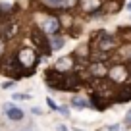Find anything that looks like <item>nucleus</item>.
<instances>
[{
  "label": "nucleus",
  "mask_w": 131,
  "mask_h": 131,
  "mask_svg": "<svg viewBox=\"0 0 131 131\" xmlns=\"http://www.w3.org/2000/svg\"><path fill=\"white\" fill-rule=\"evenodd\" d=\"M108 79L112 83H125L129 79V71H127V66L123 64H116L108 70Z\"/></svg>",
  "instance_id": "f257e3e1"
},
{
  "label": "nucleus",
  "mask_w": 131,
  "mask_h": 131,
  "mask_svg": "<svg viewBox=\"0 0 131 131\" xmlns=\"http://www.w3.org/2000/svg\"><path fill=\"white\" fill-rule=\"evenodd\" d=\"M17 62L23 68H33V66L37 64V54H35L33 48H21L17 52Z\"/></svg>",
  "instance_id": "f03ea898"
},
{
  "label": "nucleus",
  "mask_w": 131,
  "mask_h": 131,
  "mask_svg": "<svg viewBox=\"0 0 131 131\" xmlns=\"http://www.w3.org/2000/svg\"><path fill=\"white\" fill-rule=\"evenodd\" d=\"M41 27H42V31H45L46 35L54 37V35H58V31H60V19L54 17V16H50V17H46V19L42 21Z\"/></svg>",
  "instance_id": "7ed1b4c3"
},
{
  "label": "nucleus",
  "mask_w": 131,
  "mask_h": 131,
  "mask_svg": "<svg viewBox=\"0 0 131 131\" xmlns=\"http://www.w3.org/2000/svg\"><path fill=\"white\" fill-rule=\"evenodd\" d=\"M89 73L93 77H104V75H108V70L104 66V62H93L89 66Z\"/></svg>",
  "instance_id": "20e7f679"
},
{
  "label": "nucleus",
  "mask_w": 131,
  "mask_h": 131,
  "mask_svg": "<svg viewBox=\"0 0 131 131\" xmlns=\"http://www.w3.org/2000/svg\"><path fill=\"white\" fill-rule=\"evenodd\" d=\"M100 6H102V0H81V8H83V12H87V14L98 12Z\"/></svg>",
  "instance_id": "39448f33"
},
{
  "label": "nucleus",
  "mask_w": 131,
  "mask_h": 131,
  "mask_svg": "<svg viewBox=\"0 0 131 131\" xmlns=\"http://www.w3.org/2000/svg\"><path fill=\"white\" fill-rule=\"evenodd\" d=\"M98 48L102 50V52L116 48V41H114V37H110V35H102V37H100V41H98Z\"/></svg>",
  "instance_id": "423d86ee"
},
{
  "label": "nucleus",
  "mask_w": 131,
  "mask_h": 131,
  "mask_svg": "<svg viewBox=\"0 0 131 131\" xmlns=\"http://www.w3.org/2000/svg\"><path fill=\"white\" fill-rule=\"evenodd\" d=\"M4 110H6V114H8V118L14 119V122L23 119V112H21L19 108H16L14 104H4Z\"/></svg>",
  "instance_id": "0eeeda50"
},
{
  "label": "nucleus",
  "mask_w": 131,
  "mask_h": 131,
  "mask_svg": "<svg viewBox=\"0 0 131 131\" xmlns=\"http://www.w3.org/2000/svg\"><path fill=\"white\" fill-rule=\"evenodd\" d=\"M71 68H73V62H71L70 56H64V58H60V60L56 62V70L58 71H70Z\"/></svg>",
  "instance_id": "6e6552de"
},
{
  "label": "nucleus",
  "mask_w": 131,
  "mask_h": 131,
  "mask_svg": "<svg viewBox=\"0 0 131 131\" xmlns=\"http://www.w3.org/2000/svg\"><path fill=\"white\" fill-rule=\"evenodd\" d=\"M71 106H73V108H79V110H83V108L89 106V102H87L85 98H81V96H73V98H71Z\"/></svg>",
  "instance_id": "1a4fd4ad"
},
{
  "label": "nucleus",
  "mask_w": 131,
  "mask_h": 131,
  "mask_svg": "<svg viewBox=\"0 0 131 131\" xmlns=\"http://www.w3.org/2000/svg\"><path fill=\"white\" fill-rule=\"evenodd\" d=\"M62 46H64V39H62V37H52V48L60 50Z\"/></svg>",
  "instance_id": "9d476101"
},
{
  "label": "nucleus",
  "mask_w": 131,
  "mask_h": 131,
  "mask_svg": "<svg viewBox=\"0 0 131 131\" xmlns=\"http://www.w3.org/2000/svg\"><path fill=\"white\" fill-rule=\"evenodd\" d=\"M79 0H62V8H73V6H77Z\"/></svg>",
  "instance_id": "9b49d317"
},
{
  "label": "nucleus",
  "mask_w": 131,
  "mask_h": 131,
  "mask_svg": "<svg viewBox=\"0 0 131 131\" xmlns=\"http://www.w3.org/2000/svg\"><path fill=\"white\" fill-rule=\"evenodd\" d=\"M46 104H48V106H50V108H52V110H58V104H56V102H54L52 98H46Z\"/></svg>",
  "instance_id": "f8f14e48"
},
{
  "label": "nucleus",
  "mask_w": 131,
  "mask_h": 131,
  "mask_svg": "<svg viewBox=\"0 0 131 131\" xmlns=\"http://www.w3.org/2000/svg\"><path fill=\"white\" fill-rule=\"evenodd\" d=\"M58 112H60L62 116H70V110H68L66 106H58Z\"/></svg>",
  "instance_id": "ddd939ff"
},
{
  "label": "nucleus",
  "mask_w": 131,
  "mask_h": 131,
  "mask_svg": "<svg viewBox=\"0 0 131 131\" xmlns=\"http://www.w3.org/2000/svg\"><path fill=\"white\" fill-rule=\"evenodd\" d=\"M123 123H125L127 127H131V110L127 112V116H125V119H123Z\"/></svg>",
  "instance_id": "4468645a"
},
{
  "label": "nucleus",
  "mask_w": 131,
  "mask_h": 131,
  "mask_svg": "<svg viewBox=\"0 0 131 131\" xmlns=\"http://www.w3.org/2000/svg\"><path fill=\"white\" fill-rule=\"evenodd\" d=\"M46 4H48V6H60L62 0H46Z\"/></svg>",
  "instance_id": "2eb2a0df"
},
{
  "label": "nucleus",
  "mask_w": 131,
  "mask_h": 131,
  "mask_svg": "<svg viewBox=\"0 0 131 131\" xmlns=\"http://www.w3.org/2000/svg\"><path fill=\"white\" fill-rule=\"evenodd\" d=\"M14 98H16V100H27L29 94H14Z\"/></svg>",
  "instance_id": "dca6fc26"
},
{
  "label": "nucleus",
  "mask_w": 131,
  "mask_h": 131,
  "mask_svg": "<svg viewBox=\"0 0 131 131\" xmlns=\"http://www.w3.org/2000/svg\"><path fill=\"white\" fill-rule=\"evenodd\" d=\"M2 54H4V41L0 39V56H2Z\"/></svg>",
  "instance_id": "f3484780"
},
{
  "label": "nucleus",
  "mask_w": 131,
  "mask_h": 131,
  "mask_svg": "<svg viewBox=\"0 0 131 131\" xmlns=\"http://www.w3.org/2000/svg\"><path fill=\"white\" fill-rule=\"evenodd\" d=\"M127 8H129V10H131V2H129V4H127Z\"/></svg>",
  "instance_id": "a211bd4d"
}]
</instances>
